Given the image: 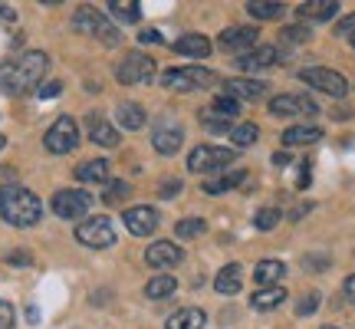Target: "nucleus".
I'll return each mask as SVG.
<instances>
[{
    "mask_svg": "<svg viewBox=\"0 0 355 329\" xmlns=\"http://www.w3.org/2000/svg\"><path fill=\"white\" fill-rule=\"evenodd\" d=\"M76 178L86 185H109V162L105 158H89V162L76 164Z\"/></svg>",
    "mask_w": 355,
    "mask_h": 329,
    "instance_id": "20",
    "label": "nucleus"
},
{
    "mask_svg": "<svg viewBox=\"0 0 355 329\" xmlns=\"http://www.w3.org/2000/svg\"><path fill=\"white\" fill-rule=\"evenodd\" d=\"M46 69H50V56L43 50L20 53L17 60H0V92L24 96L30 89H40Z\"/></svg>",
    "mask_w": 355,
    "mask_h": 329,
    "instance_id": "1",
    "label": "nucleus"
},
{
    "mask_svg": "<svg viewBox=\"0 0 355 329\" xmlns=\"http://www.w3.org/2000/svg\"><path fill=\"white\" fill-rule=\"evenodd\" d=\"M115 115H119V126L128 128V132H135V128L145 126V109H141L139 102H122V106L115 109Z\"/></svg>",
    "mask_w": 355,
    "mask_h": 329,
    "instance_id": "28",
    "label": "nucleus"
},
{
    "mask_svg": "<svg viewBox=\"0 0 355 329\" xmlns=\"http://www.w3.org/2000/svg\"><path fill=\"white\" fill-rule=\"evenodd\" d=\"M43 145H46V152H53V155H69L79 145V126H76V119L60 115V119H56V122L46 128Z\"/></svg>",
    "mask_w": 355,
    "mask_h": 329,
    "instance_id": "8",
    "label": "nucleus"
},
{
    "mask_svg": "<svg viewBox=\"0 0 355 329\" xmlns=\"http://www.w3.org/2000/svg\"><path fill=\"white\" fill-rule=\"evenodd\" d=\"M109 13H112L119 24H139L141 20V7L135 0H112V3H109Z\"/></svg>",
    "mask_w": 355,
    "mask_h": 329,
    "instance_id": "30",
    "label": "nucleus"
},
{
    "mask_svg": "<svg viewBox=\"0 0 355 329\" xmlns=\"http://www.w3.org/2000/svg\"><path fill=\"white\" fill-rule=\"evenodd\" d=\"M207 112H211V115H207V122H227V119H234V115L241 112V102L220 92V96L211 102V109H207Z\"/></svg>",
    "mask_w": 355,
    "mask_h": 329,
    "instance_id": "27",
    "label": "nucleus"
},
{
    "mask_svg": "<svg viewBox=\"0 0 355 329\" xmlns=\"http://www.w3.org/2000/svg\"><path fill=\"white\" fill-rule=\"evenodd\" d=\"M162 83L168 89H178V92H194V89L217 86V73L207 66H178V69H165Z\"/></svg>",
    "mask_w": 355,
    "mask_h": 329,
    "instance_id": "4",
    "label": "nucleus"
},
{
    "mask_svg": "<svg viewBox=\"0 0 355 329\" xmlns=\"http://www.w3.org/2000/svg\"><path fill=\"white\" fill-rule=\"evenodd\" d=\"M283 37L300 43V40H309V30H303V26H286V30H283Z\"/></svg>",
    "mask_w": 355,
    "mask_h": 329,
    "instance_id": "41",
    "label": "nucleus"
},
{
    "mask_svg": "<svg viewBox=\"0 0 355 329\" xmlns=\"http://www.w3.org/2000/svg\"><path fill=\"white\" fill-rule=\"evenodd\" d=\"M270 112L279 115V119H290V115H316L319 106L309 96H300V92H283L277 99H270Z\"/></svg>",
    "mask_w": 355,
    "mask_h": 329,
    "instance_id": "11",
    "label": "nucleus"
},
{
    "mask_svg": "<svg viewBox=\"0 0 355 329\" xmlns=\"http://www.w3.org/2000/svg\"><path fill=\"white\" fill-rule=\"evenodd\" d=\"M128 194H132L128 181H109V188H105V194H102V201L105 204H122Z\"/></svg>",
    "mask_w": 355,
    "mask_h": 329,
    "instance_id": "35",
    "label": "nucleus"
},
{
    "mask_svg": "<svg viewBox=\"0 0 355 329\" xmlns=\"http://www.w3.org/2000/svg\"><path fill=\"white\" fill-rule=\"evenodd\" d=\"M0 178H13V171H10V168H3V171H0Z\"/></svg>",
    "mask_w": 355,
    "mask_h": 329,
    "instance_id": "48",
    "label": "nucleus"
},
{
    "mask_svg": "<svg viewBox=\"0 0 355 329\" xmlns=\"http://www.w3.org/2000/svg\"><path fill=\"white\" fill-rule=\"evenodd\" d=\"M352 47H355V37H352Z\"/></svg>",
    "mask_w": 355,
    "mask_h": 329,
    "instance_id": "51",
    "label": "nucleus"
},
{
    "mask_svg": "<svg viewBox=\"0 0 355 329\" xmlns=\"http://www.w3.org/2000/svg\"><path fill=\"white\" fill-rule=\"evenodd\" d=\"M0 329H17V310L7 300H0Z\"/></svg>",
    "mask_w": 355,
    "mask_h": 329,
    "instance_id": "37",
    "label": "nucleus"
},
{
    "mask_svg": "<svg viewBox=\"0 0 355 329\" xmlns=\"http://www.w3.org/2000/svg\"><path fill=\"white\" fill-rule=\"evenodd\" d=\"M60 92H63V83H46V86L37 89L40 99H53V96H60Z\"/></svg>",
    "mask_w": 355,
    "mask_h": 329,
    "instance_id": "40",
    "label": "nucleus"
},
{
    "mask_svg": "<svg viewBox=\"0 0 355 329\" xmlns=\"http://www.w3.org/2000/svg\"><path fill=\"white\" fill-rule=\"evenodd\" d=\"M178 191H181V181H165V185H162V198H171V194H178Z\"/></svg>",
    "mask_w": 355,
    "mask_h": 329,
    "instance_id": "43",
    "label": "nucleus"
},
{
    "mask_svg": "<svg viewBox=\"0 0 355 329\" xmlns=\"http://www.w3.org/2000/svg\"><path fill=\"white\" fill-rule=\"evenodd\" d=\"M0 217L13 228H33L43 217V201L24 185H3L0 188Z\"/></svg>",
    "mask_w": 355,
    "mask_h": 329,
    "instance_id": "2",
    "label": "nucleus"
},
{
    "mask_svg": "<svg viewBox=\"0 0 355 329\" xmlns=\"http://www.w3.org/2000/svg\"><path fill=\"white\" fill-rule=\"evenodd\" d=\"M139 40L141 43H162V33H158V30H141Z\"/></svg>",
    "mask_w": 355,
    "mask_h": 329,
    "instance_id": "44",
    "label": "nucleus"
},
{
    "mask_svg": "<svg viewBox=\"0 0 355 329\" xmlns=\"http://www.w3.org/2000/svg\"><path fill=\"white\" fill-rule=\"evenodd\" d=\"M53 214L63 217V221H79L83 214H89V208H92V194L83 188H63L53 194Z\"/></svg>",
    "mask_w": 355,
    "mask_h": 329,
    "instance_id": "7",
    "label": "nucleus"
},
{
    "mask_svg": "<svg viewBox=\"0 0 355 329\" xmlns=\"http://www.w3.org/2000/svg\"><path fill=\"white\" fill-rule=\"evenodd\" d=\"M122 217H125V228L132 230L135 237H148V234H155V228H158V211H155V208H148V204L128 208Z\"/></svg>",
    "mask_w": 355,
    "mask_h": 329,
    "instance_id": "12",
    "label": "nucleus"
},
{
    "mask_svg": "<svg viewBox=\"0 0 355 329\" xmlns=\"http://www.w3.org/2000/svg\"><path fill=\"white\" fill-rule=\"evenodd\" d=\"M345 296H349V303L355 306V273L349 280H345Z\"/></svg>",
    "mask_w": 355,
    "mask_h": 329,
    "instance_id": "45",
    "label": "nucleus"
},
{
    "mask_svg": "<svg viewBox=\"0 0 355 329\" xmlns=\"http://www.w3.org/2000/svg\"><path fill=\"white\" fill-rule=\"evenodd\" d=\"M181 142H184V132H181V126H155V132H152L155 152L175 155L178 149H181Z\"/></svg>",
    "mask_w": 355,
    "mask_h": 329,
    "instance_id": "17",
    "label": "nucleus"
},
{
    "mask_svg": "<svg viewBox=\"0 0 355 329\" xmlns=\"http://www.w3.org/2000/svg\"><path fill=\"white\" fill-rule=\"evenodd\" d=\"M279 224V211L277 208H263V211H257L254 214V228L257 230H273Z\"/></svg>",
    "mask_w": 355,
    "mask_h": 329,
    "instance_id": "36",
    "label": "nucleus"
},
{
    "mask_svg": "<svg viewBox=\"0 0 355 329\" xmlns=\"http://www.w3.org/2000/svg\"><path fill=\"white\" fill-rule=\"evenodd\" d=\"M224 96H230V99H263L266 96V83H257V79H227L224 83Z\"/></svg>",
    "mask_w": 355,
    "mask_h": 329,
    "instance_id": "16",
    "label": "nucleus"
},
{
    "mask_svg": "<svg viewBox=\"0 0 355 329\" xmlns=\"http://www.w3.org/2000/svg\"><path fill=\"white\" fill-rule=\"evenodd\" d=\"M260 139V128L254 122H243V126H234L230 128V142L237 145V149H247V145H254Z\"/></svg>",
    "mask_w": 355,
    "mask_h": 329,
    "instance_id": "33",
    "label": "nucleus"
},
{
    "mask_svg": "<svg viewBox=\"0 0 355 329\" xmlns=\"http://www.w3.org/2000/svg\"><path fill=\"white\" fill-rule=\"evenodd\" d=\"M86 128H89V139L96 142V145H102V149H115V145H119V128H115L112 122H105L99 112L89 115Z\"/></svg>",
    "mask_w": 355,
    "mask_h": 329,
    "instance_id": "15",
    "label": "nucleus"
},
{
    "mask_svg": "<svg viewBox=\"0 0 355 329\" xmlns=\"http://www.w3.org/2000/svg\"><path fill=\"white\" fill-rule=\"evenodd\" d=\"M7 264H13V267H26V264H30V253H24V251L7 253Z\"/></svg>",
    "mask_w": 355,
    "mask_h": 329,
    "instance_id": "42",
    "label": "nucleus"
},
{
    "mask_svg": "<svg viewBox=\"0 0 355 329\" xmlns=\"http://www.w3.org/2000/svg\"><path fill=\"white\" fill-rule=\"evenodd\" d=\"M204 224L201 217H184V221H178L175 224V237H181V241H188V237H198V234H204Z\"/></svg>",
    "mask_w": 355,
    "mask_h": 329,
    "instance_id": "34",
    "label": "nucleus"
},
{
    "mask_svg": "<svg viewBox=\"0 0 355 329\" xmlns=\"http://www.w3.org/2000/svg\"><path fill=\"white\" fill-rule=\"evenodd\" d=\"M0 17H3V20H13V10L10 7H0Z\"/></svg>",
    "mask_w": 355,
    "mask_h": 329,
    "instance_id": "47",
    "label": "nucleus"
},
{
    "mask_svg": "<svg viewBox=\"0 0 355 329\" xmlns=\"http://www.w3.org/2000/svg\"><path fill=\"white\" fill-rule=\"evenodd\" d=\"M316 306H319V293H306L303 300H300V306H296V313H300V317H309Z\"/></svg>",
    "mask_w": 355,
    "mask_h": 329,
    "instance_id": "38",
    "label": "nucleus"
},
{
    "mask_svg": "<svg viewBox=\"0 0 355 329\" xmlns=\"http://www.w3.org/2000/svg\"><path fill=\"white\" fill-rule=\"evenodd\" d=\"M3 145H7V135H0V149H3Z\"/></svg>",
    "mask_w": 355,
    "mask_h": 329,
    "instance_id": "49",
    "label": "nucleus"
},
{
    "mask_svg": "<svg viewBox=\"0 0 355 329\" xmlns=\"http://www.w3.org/2000/svg\"><path fill=\"white\" fill-rule=\"evenodd\" d=\"M76 241L83 244V247H92V251H105V247H112V244H115L112 221H109L105 214L86 217V221L76 228Z\"/></svg>",
    "mask_w": 355,
    "mask_h": 329,
    "instance_id": "9",
    "label": "nucleus"
},
{
    "mask_svg": "<svg viewBox=\"0 0 355 329\" xmlns=\"http://www.w3.org/2000/svg\"><path fill=\"white\" fill-rule=\"evenodd\" d=\"M277 63V50L273 47H257V50H247L237 56V66L247 69V73H254V69H266V66Z\"/></svg>",
    "mask_w": 355,
    "mask_h": 329,
    "instance_id": "19",
    "label": "nucleus"
},
{
    "mask_svg": "<svg viewBox=\"0 0 355 329\" xmlns=\"http://www.w3.org/2000/svg\"><path fill=\"white\" fill-rule=\"evenodd\" d=\"M175 290H178V280L168 277V273H158L155 280H148V287H145V296H148V300H165V296H171Z\"/></svg>",
    "mask_w": 355,
    "mask_h": 329,
    "instance_id": "32",
    "label": "nucleus"
},
{
    "mask_svg": "<svg viewBox=\"0 0 355 329\" xmlns=\"http://www.w3.org/2000/svg\"><path fill=\"white\" fill-rule=\"evenodd\" d=\"M273 164H277V168H286V164H290V155H286V152H277V155H273Z\"/></svg>",
    "mask_w": 355,
    "mask_h": 329,
    "instance_id": "46",
    "label": "nucleus"
},
{
    "mask_svg": "<svg viewBox=\"0 0 355 329\" xmlns=\"http://www.w3.org/2000/svg\"><path fill=\"white\" fill-rule=\"evenodd\" d=\"M322 139V128L319 126H290L283 132V145L296 149V145H316Z\"/></svg>",
    "mask_w": 355,
    "mask_h": 329,
    "instance_id": "22",
    "label": "nucleus"
},
{
    "mask_svg": "<svg viewBox=\"0 0 355 329\" xmlns=\"http://www.w3.org/2000/svg\"><path fill=\"white\" fill-rule=\"evenodd\" d=\"M257 37H260L257 26H230V30L220 33V47H224V50H234V53H247V50H254Z\"/></svg>",
    "mask_w": 355,
    "mask_h": 329,
    "instance_id": "14",
    "label": "nucleus"
},
{
    "mask_svg": "<svg viewBox=\"0 0 355 329\" xmlns=\"http://www.w3.org/2000/svg\"><path fill=\"white\" fill-rule=\"evenodd\" d=\"M155 73H158V66H155L152 56H145V53H128L122 63L115 66V79L122 83V86H141V83H152Z\"/></svg>",
    "mask_w": 355,
    "mask_h": 329,
    "instance_id": "6",
    "label": "nucleus"
},
{
    "mask_svg": "<svg viewBox=\"0 0 355 329\" xmlns=\"http://www.w3.org/2000/svg\"><path fill=\"white\" fill-rule=\"evenodd\" d=\"M73 26H76L79 33H86V37H96L99 43H105V47H115V43L122 40V33L115 30L112 20L102 17L96 7H79V10L73 13Z\"/></svg>",
    "mask_w": 355,
    "mask_h": 329,
    "instance_id": "3",
    "label": "nucleus"
},
{
    "mask_svg": "<svg viewBox=\"0 0 355 329\" xmlns=\"http://www.w3.org/2000/svg\"><path fill=\"white\" fill-rule=\"evenodd\" d=\"M184 260V251L171 241H155L148 251H145V264L158 267V270H168V267H178Z\"/></svg>",
    "mask_w": 355,
    "mask_h": 329,
    "instance_id": "13",
    "label": "nucleus"
},
{
    "mask_svg": "<svg viewBox=\"0 0 355 329\" xmlns=\"http://www.w3.org/2000/svg\"><path fill=\"white\" fill-rule=\"evenodd\" d=\"M322 329H339V326H322Z\"/></svg>",
    "mask_w": 355,
    "mask_h": 329,
    "instance_id": "50",
    "label": "nucleus"
},
{
    "mask_svg": "<svg viewBox=\"0 0 355 329\" xmlns=\"http://www.w3.org/2000/svg\"><path fill=\"white\" fill-rule=\"evenodd\" d=\"M306 86L319 89V92H326V96H336V99H343L345 92H349V83H345L343 73H336V69H326V66H309L300 73Z\"/></svg>",
    "mask_w": 355,
    "mask_h": 329,
    "instance_id": "10",
    "label": "nucleus"
},
{
    "mask_svg": "<svg viewBox=\"0 0 355 329\" xmlns=\"http://www.w3.org/2000/svg\"><path fill=\"white\" fill-rule=\"evenodd\" d=\"M204 323H207L204 310H198V306H181L175 317H168L165 329H204Z\"/></svg>",
    "mask_w": 355,
    "mask_h": 329,
    "instance_id": "21",
    "label": "nucleus"
},
{
    "mask_svg": "<svg viewBox=\"0 0 355 329\" xmlns=\"http://www.w3.org/2000/svg\"><path fill=\"white\" fill-rule=\"evenodd\" d=\"M286 300V290L283 287H260V290L250 296V303H254V310H273V306H279Z\"/></svg>",
    "mask_w": 355,
    "mask_h": 329,
    "instance_id": "29",
    "label": "nucleus"
},
{
    "mask_svg": "<svg viewBox=\"0 0 355 329\" xmlns=\"http://www.w3.org/2000/svg\"><path fill=\"white\" fill-rule=\"evenodd\" d=\"M283 277H286V264L283 260H260L254 270V280L260 287H277Z\"/></svg>",
    "mask_w": 355,
    "mask_h": 329,
    "instance_id": "24",
    "label": "nucleus"
},
{
    "mask_svg": "<svg viewBox=\"0 0 355 329\" xmlns=\"http://www.w3.org/2000/svg\"><path fill=\"white\" fill-rule=\"evenodd\" d=\"M175 50L181 56H207L211 53V40L201 37V33H184V37L175 40Z\"/></svg>",
    "mask_w": 355,
    "mask_h": 329,
    "instance_id": "25",
    "label": "nucleus"
},
{
    "mask_svg": "<svg viewBox=\"0 0 355 329\" xmlns=\"http://www.w3.org/2000/svg\"><path fill=\"white\" fill-rule=\"evenodd\" d=\"M247 13L254 20H277V17H283V3L279 0H250Z\"/></svg>",
    "mask_w": 355,
    "mask_h": 329,
    "instance_id": "31",
    "label": "nucleus"
},
{
    "mask_svg": "<svg viewBox=\"0 0 355 329\" xmlns=\"http://www.w3.org/2000/svg\"><path fill=\"white\" fill-rule=\"evenodd\" d=\"M243 181H247V171H243V168H234V171H227V175L211 178V181L204 185V194H224V191L237 188V185H243Z\"/></svg>",
    "mask_w": 355,
    "mask_h": 329,
    "instance_id": "26",
    "label": "nucleus"
},
{
    "mask_svg": "<svg viewBox=\"0 0 355 329\" xmlns=\"http://www.w3.org/2000/svg\"><path fill=\"white\" fill-rule=\"evenodd\" d=\"M300 17L303 20H332L336 13H339V3L336 0H306V3H300Z\"/></svg>",
    "mask_w": 355,
    "mask_h": 329,
    "instance_id": "23",
    "label": "nucleus"
},
{
    "mask_svg": "<svg viewBox=\"0 0 355 329\" xmlns=\"http://www.w3.org/2000/svg\"><path fill=\"white\" fill-rule=\"evenodd\" d=\"M336 33H339V37H349V40L355 37V13H352V17H345V20H339Z\"/></svg>",
    "mask_w": 355,
    "mask_h": 329,
    "instance_id": "39",
    "label": "nucleus"
},
{
    "mask_svg": "<svg viewBox=\"0 0 355 329\" xmlns=\"http://www.w3.org/2000/svg\"><path fill=\"white\" fill-rule=\"evenodd\" d=\"M241 287H243V270H241V264L220 267V273L214 277V290L220 293V296H234V293H241Z\"/></svg>",
    "mask_w": 355,
    "mask_h": 329,
    "instance_id": "18",
    "label": "nucleus"
},
{
    "mask_svg": "<svg viewBox=\"0 0 355 329\" xmlns=\"http://www.w3.org/2000/svg\"><path fill=\"white\" fill-rule=\"evenodd\" d=\"M237 162L234 149H220V145H198L188 158V171L194 175H211V171H227Z\"/></svg>",
    "mask_w": 355,
    "mask_h": 329,
    "instance_id": "5",
    "label": "nucleus"
}]
</instances>
